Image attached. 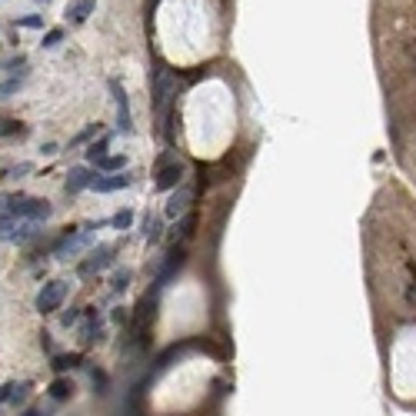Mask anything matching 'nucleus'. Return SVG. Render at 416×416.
Returning <instances> with one entry per match:
<instances>
[{"instance_id":"f257e3e1","label":"nucleus","mask_w":416,"mask_h":416,"mask_svg":"<svg viewBox=\"0 0 416 416\" xmlns=\"http://www.w3.org/2000/svg\"><path fill=\"white\" fill-rule=\"evenodd\" d=\"M0 214L7 217H24V220H47L53 214V207L41 197H24V193H14V197H4L0 193Z\"/></svg>"},{"instance_id":"f03ea898","label":"nucleus","mask_w":416,"mask_h":416,"mask_svg":"<svg viewBox=\"0 0 416 416\" xmlns=\"http://www.w3.org/2000/svg\"><path fill=\"white\" fill-rule=\"evenodd\" d=\"M100 224H83L80 230H67V234L57 240V246H53V256H61V260H67V256H73L77 250H83V246L93 240V230H97Z\"/></svg>"},{"instance_id":"7ed1b4c3","label":"nucleus","mask_w":416,"mask_h":416,"mask_svg":"<svg viewBox=\"0 0 416 416\" xmlns=\"http://www.w3.org/2000/svg\"><path fill=\"white\" fill-rule=\"evenodd\" d=\"M183 177H187V167H183L173 153H163L160 163H157V190H173V187H180Z\"/></svg>"},{"instance_id":"20e7f679","label":"nucleus","mask_w":416,"mask_h":416,"mask_svg":"<svg viewBox=\"0 0 416 416\" xmlns=\"http://www.w3.org/2000/svg\"><path fill=\"white\" fill-rule=\"evenodd\" d=\"M113 254H117V246H113V244H100L97 250H90V254H87V260H80L77 274H80V276L100 274V270H107V266L113 264Z\"/></svg>"},{"instance_id":"39448f33","label":"nucleus","mask_w":416,"mask_h":416,"mask_svg":"<svg viewBox=\"0 0 416 416\" xmlns=\"http://www.w3.org/2000/svg\"><path fill=\"white\" fill-rule=\"evenodd\" d=\"M63 300H67V284L63 280H51V284L41 286V293H37V310L41 313H53V310H61Z\"/></svg>"},{"instance_id":"423d86ee","label":"nucleus","mask_w":416,"mask_h":416,"mask_svg":"<svg viewBox=\"0 0 416 416\" xmlns=\"http://www.w3.org/2000/svg\"><path fill=\"white\" fill-rule=\"evenodd\" d=\"M110 90H113V100H117V127H120L123 133H133V117H130V97H127V90L120 87V80L113 77L110 80Z\"/></svg>"},{"instance_id":"0eeeda50","label":"nucleus","mask_w":416,"mask_h":416,"mask_svg":"<svg viewBox=\"0 0 416 416\" xmlns=\"http://www.w3.org/2000/svg\"><path fill=\"white\" fill-rule=\"evenodd\" d=\"M130 183H133V173L130 170L110 173V177H100V173H97V180L90 183V190H97V193H113V190H123V187H130Z\"/></svg>"},{"instance_id":"6e6552de","label":"nucleus","mask_w":416,"mask_h":416,"mask_svg":"<svg viewBox=\"0 0 416 416\" xmlns=\"http://www.w3.org/2000/svg\"><path fill=\"white\" fill-rule=\"evenodd\" d=\"M97 180V170H87V167H71V173H67V183H63V190L71 193H80L83 187H90V183Z\"/></svg>"},{"instance_id":"1a4fd4ad","label":"nucleus","mask_w":416,"mask_h":416,"mask_svg":"<svg viewBox=\"0 0 416 416\" xmlns=\"http://www.w3.org/2000/svg\"><path fill=\"white\" fill-rule=\"evenodd\" d=\"M103 333V323L100 316H97V310H83V323H80V343H97Z\"/></svg>"},{"instance_id":"9d476101","label":"nucleus","mask_w":416,"mask_h":416,"mask_svg":"<svg viewBox=\"0 0 416 416\" xmlns=\"http://www.w3.org/2000/svg\"><path fill=\"white\" fill-rule=\"evenodd\" d=\"M190 200H193V190H190V187H180V190H177L170 200H167V217H170V220H177L180 214H187Z\"/></svg>"},{"instance_id":"9b49d317","label":"nucleus","mask_w":416,"mask_h":416,"mask_svg":"<svg viewBox=\"0 0 416 416\" xmlns=\"http://www.w3.org/2000/svg\"><path fill=\"white\" fill-rule=\"evenodd\" d=\"M93 7H97V0H73L71 7H67V21H71V24H83L93 14Z\"/></svg>"},{"instance_id":"f8f14e48","label":"nucleus","mask_w":416,"mask_h":416,"mask_svg":"<svg viewBox=\"0 0 416 416\" xmlns=\"http://www.w3.org/2000/svg\"><path fill=\"white\" fill-rule=\"evenodd\" d=\"M47 393H51L53 400H67V396H73V383L67 380V376H57V380L51 383V390H47Z\"/></svg>"},{"instance_id":"ddd939ff","label":"nucleus","mask_w":416,"mask_h":416,"mask_svg":"<svg viewBox=\"0 0 416 416\" xmlns=\"http://www.w3.org/2000/svg\"><path fill=\"white\" fill-rule=\"evenodd\" d=\"M53 373H67L73 366H80V353H67V356H53Z\"/></svg>"},{"instance_id":"4468645a","label":"nucleus","mask_w":416,"mask_h":416,"mask_svg":"<svg viewBox=\"0 0 416 416\" xmlns=\"http://www.w3.org/2000/svg\"><path fill=\"white\" fill-rule=\"evenodd\" d=\"M14 27H24V31H43V17H37V14H27V17H14Z\"/></svg>"},{"instance_id":"2eb2a0df","label":"nucleus","mask_w":416,"mask_h":416,"mask_svg":"<svg viewBox=\"0 0 416 416\" xmlns=\"http://www.w3.org/2000/svg\"><path fill=\"white\" fill-rule=\"evenodd\" d=\"M24 87V77H7V80H0V100H7L14 93Z\"/></svg>"},{"instance_id":"dca6fc26","label":"nucleus","mask_w":416,"mask_h":416,"mask_svg":"<svg viewBox=\"0 0 416 416\" xmlns=\"http://www.w3.org/2000/svg\"><path fill=\"white\" fill-rule=\"evenodd\" d=\"M107 147H110V137H100V140H97V143L90 147V150H87V160L100 163L103 157H107Z\"/></svg>"},{"instance_id":"f3484780","label":"nucleus","mask_w":416,"mask_h":416,"mask_svg":"<svg viewBox=\"0 0 416 416\" xmlns=\"http://www.w3.org/2000/svg\"><path fill=\"white\" fill-rule=\"evenodd\" d=\"M143 236H147L150 244L153 240H160V220H157V217H150V214L143 217Z\"/></svg>"},{"instance_id":"a211bd4d","label":"nucleus","mask_w":416,"mask_h":416,"mask_svg":"<svg viewBox=\"0 0 416 416\" xmlns=\"http://www.w3.org/2000/svg\"><path fill=\"white\" fill-rule=\"evenodd\" d=\"M127 286H130V270H117V274H113L110 290H113V293H123Z\"/></svg>"},{"instance_id":"6ab92c4d","label":"nucleus","mask_w":416,"mask_h":416,"mask_svg":"<svg viewBox=\"0 0 416 416\" xmlns=\"http://www.w3.org/2000/svg\"><path fill=\"white\" fill-rule=\"evenodd\" d=\"M123 167H127V160H123V157H103V160L97 163V170H113V173H120Z\"/></svg>"},{"instance_id":"aec40b11","label":"nucleus","mask_w":416,"mask_h":416,"mask_svg":"<svg viewBox=\"0 0 416 416\" xmlns=\"http://www.w3.org/2000/svg\"><path fill=\"white\" fill-rule=\"evenodd\" d=\"M61 41H63V31H61V27H51V31L43 33V47H47V51H53V47H57Z\"/></svg>"},{"instance_id":"412c9836","label":"nucleus","mask_w":416,"mask_h":416,"mask_svg":"<svg viewBox=\"0 0 416 416\" xmlns=\"http://www.w3.org/2000/svg\"><path fill=\"white\" fill-rule=\"evenodd\" d=\"M27 396H31V383H17V390H14V396H11V406L17 410V406H21Z\"/></svg>"},{"instance_id":"4be33fe9","label":"nucleus","mask_w":416,"mask_h":416,"mask_svg":"<svg viewBox=\"0 0 416 416\" xmlns=\"http://www.w3.org/2000/svg\"><path fill=\"white\" fill-rule=\"evenodd\" d=\"M110 224L117 227V230H127V227L133 224V214H130V210H120V214H113V217H110Z\"/></svg>"},{"instance_id":"5701e85b","label":"nucleus","mask_w":416,"mask_h":416,"mask_svg":"<svg viewBox=\"0 0 416 416\" xmlns=\"http://www.w3.org/2000/svg\"><path fill=\"white\" fill-rule=\"evenodd\" d=\"M97 130H100V123H90L87 130H80V133H77V137H73V140H71V147H80V143H87V140H90V137H93V133H97Z\"/></svg>"},{"instance_id":"b1692460","label":"nucleus","mask_w":416,"mask_h":416,"mask_svg":"<svg viewBox=\"0 0 416 416\" xmlns=\"http://www.w3.org/2000/svg\"><path fill=\"white\" fill-rule=\"evenodd\" d=\"M33 167L31 163H17V167H11V170H4L0 173V180H11V177H24V173H31Z\"/></svg>"},{"instance_id":"393cba45","label":"nucleus","mask_w":416,"mask_h":416,"mask_svg":"<svg viewBox=\"0 0 416 416\" xmlns=\"http://www.w3.org/2000/svg\"><path fill=\"white\" fill-rule=\"evenodd\" d=\"M14 133H24V127L17 120H0V137H14Z\"/></svg>"},{"instance_id":"a878e982","label":"nucleus","mask_w":416,"mask_h":416,"mask_svg":"<svg viewBox=\"0 0 416 416\" xmlns=\"http://www.w3.org/2000/svg\"><path fill=\"white\" fill-rule=\"evenodd\" d=\"M33 234H37V230H33V227L27 224V227H21V230H17V234H11V240H14V244H27V240H31Z\"/></svg>"},{"instance_id":"bb28decb","label":"nucleus","mask_w":416,"mask_h":416,"mask_svg":"<svg viewBox=\"0 0 416 416\" xmlns=\"http://www.w3.org/2000/svg\"><path fill=\"white\" fill-rule=\"evenodd\" d=\"M14 390H17V383H4V386H0V406H4V403H11Z\"/></svg>"},{"instance_id":"cd10ccee","label":"nucleus","mask_w":416,"mask_h":416,"mask_svg":"<svg viewBox=\"0 0 416 416\" xmlns=\"http://www.w3.org/2000/svg\"><path fill=\"white\" fill-rule=\"evenodd\" d=\"M93 386H97V393H107V376L93 370Z\"/></svg>"},{"instance_id":"c85d7f7f","label":"nucleus","mask_w":416,"mask_h":416,"mask_svg":"<svg viewBox=\"0 0 416 416\" xmlns=\"http://www.w3.org/2000/svg\"><path fill=\"white\" fill-rule=\"evenodd\" d=\"M24 63H27V61H24V57H14V61H7V63H4V67H7V71H14V67H24Z\"/></svg>"},{"instance_id":"c756f323","label":"nucleus","mask_w":416,"mask_h":416,"mask_svg":"<svg viewBox=\"0 0 416 416\" xmlns=\"http://www.w3.org/2000/svg\"><path fill=\"white\" fill-rule=\"evenodd\" d=\"M41 150H43V153H47V157H53V153H57V143H43Z\"/></svg>"},{"instance_id":"7c9ffc66","label":"nucleus","mask_w":416,"mask_h":416,"mask_svg":"<svg viewBox=\"0 0 416 416\" xmlns=\"http://www.w3.org/2000/svg\"><path fill=\"white\" fill-rule=\"evenodd\" d=\"M37 4H47V0H37Z\"/></svg>"}]
</instances>
